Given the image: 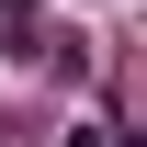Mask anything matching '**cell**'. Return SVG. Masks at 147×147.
I'll return each instance as SVG.
<instances>
[{"mask_svg":"<svg viewBox=\"0 0 147 147\" xmlns=\"http://www.w3.org/2000/svg\"><path fill=\"white\" fill-rule=\"evenodd\" d=\"M68 147H147V136H113V125H91V136H68Z\"/></svg>","mask_w":147,"mask_h":147,"instance_id":"6da1fadb","label":"cell"}]
</instances>
